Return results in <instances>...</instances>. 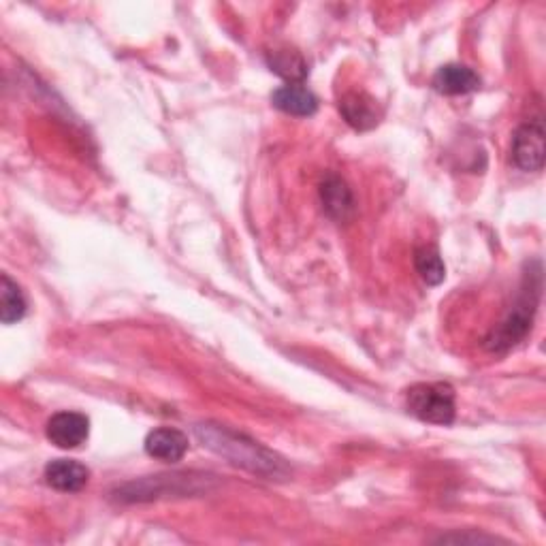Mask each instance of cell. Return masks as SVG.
Returning a JSON list of instances; mask_svg holds the SVG:
<instances>
[{
  "mask_svg": "<svg viewBox=\"0 0 546 546\" xmlns=\"http://www.w3.org/2000/svg\"><path fill=\"white\" fill-rule=\"evenodd\" d=\"M269 69L286 79L288 84H301L305 77H308L310 69L305 58L291 47H280V50H273L267 54Z\"/></svg>",
  "mask_w": 546,
  "mask_h": 546,
  "instance_id": "4fadbf2b",
  "label": "cell"
},
{
  "mask_svg": "<svg viewBox=\"0 0 546 546\" xmlns=\"http://www.w3.org/2000/svg\"><path fill=\"white\" fill-rule=\"evenodd\" d=\"M414 267L429 286H438L446 278V265H444L440 250L436 246L427 244V246L416 248L414 250Z\"/></svg>",
  "mask_w": 546,
  "mask_h": 546,
  "instance_id": "9a60e30c",
  "label": "cell"
},
{
  "mask_svg": "<svg viewBox=\"0 0 546 546\" xmlns=\"http://www.w3.org/2000/svg\"><path fill=\"white\" fill-rule=\"evenodd\" d=\"M45 480L56 491L77 493L88 485L90 470L75 459H54L45 465Z\"/></svg>",
  "mask_w": 546,
  "mask_h": 546,
  "instance_id": "9c48e42d",
  "label": "cell"
},
{
  "mask_svg": "<svg viewBox=\"0 0 546 546\" xmlns=\"http://www.w3.org/2000/svg\"><path fill=\"white\" fill-rule=\"evenodd\" d=\"M320 203L329 218L335 222H346L355 214V197L348 184L340 178V175L329 173L320 184Z\"/></svg>",
  "mask_w": 546,
  "mask_h": 546,
  "instance_id": "52a82bcc",
  "label": "cell"
},
{
  "mask_svg": "<svg viewBox=\"0 0 546 546\" xmlns=\"http://www.w3.org/2000/svg\"><path fill=\"white\" fill-rule=\"evenodd\" d=\"M480 77L476 71H472L465 64H444L433 75V88L440 94L446 96H459V94H470L480 88Z\"/></svg>",
  "mask_w": 546,
  "mask_h": 546,
  "instance_id": "8fae6325",
  "label": "cell"
},
{
  "mask_svg": "<svg viewBox=\"0 0 546 546\" xmlns=\"http://www.w3.org/2000/svg\"><path fill=\"white\" fill-rule=\"evenodd\" d=\"M544 124L540 118L529 120L517 128L512 137V163L521 171H542L544 167Z\"/></svg>",
  "mask_w": 546,
  "mask_h": 546,
  "instance_id": "5b68a950",
  "label": "cell"
},
{
  "mask_svg": "<svg viewBox=\"0 0 546 546\" xmlns=\"http://www.w3.org/2000/svg\"><path fill=\"white\" fill-rule=\"evenodd\" d=\"M197 438L203 442V446L210 448L216 455L229 459L231 463L246 468L254 474L265 478H282L288 474V468L284 459H280L276 453L267 451L259 442L250 440L244 433H237L229 427L214 425V423H201L195 427Z\"/></svg>",
  "mask_w": 546,
  "mask_h": 546,
  "instance_id": "6da1fadb",
  "label": "cell"
},
{
  "mask_svg": "<svg viewBox=\"0 0 546 546\" xmlns=\"http://www.w3.org/2000/svg\"><path fill=\"white\" fill-rule=\"evenodd\" d=\"M340 111L346 122L357 131H369L380 122V107L374 96L363 90H352L340 101Z\"/></svg>",
  "mask_w": 546,
  "mask_h": 546,
  "instance_id": "30bf717a",
  "label": "cell"
},
{
  "mask_svg": "<svg viewBox=\"0 0 546 546\" xmlns=\"http://www.w3.org/2000/svg\"><path fill=\"white\" fill-rule=\"evenodd\" d=\"M271 103L288 116L310 118L316 114L318 99L301 84H286L271 94Z\"/></svg>",
  "mask_w": 546,
  "mask_h": 546,
  "instance_id": "7c38bea8",
  "label": "cell"
},
{
  "mask_svg": "<svg viewBox=\"0 0 546 546\" xmlns=\"http://www.w3.org/2000/svg\"><path fill=\"white\" fill-rule=\"evenodd\" d=\"M410 414L431 425H451L455 421V389L446 382H421L406 393Z\"/></svg>",
  "mask_w": 546,
  "mask_h": 546,
  "instance_id": "3957f363",
  "label": "cell"
},
{
  "mask_svg": "<svg viewBox=\"0 0 546 546\" xmlns=\"http://www.w3.org/2000/svg\"><path fill=\"white\" fill-rule=\"evenodd\" d=\"M201 478H195V474H173V476H150L143 478L139 483H128L118 491V497L122 502H148L156 500L160 495H186V493H199Z\"/></svg>",
  "mask_w": 546,
  "mask_h": 546,
  "instance_id": "277c9868",
  "label": "cell"
},
{
  "mask_svg": "<svg viewBox=\"0 0 546 546\" xmlns=\"http://www.w3.org/2000/svg\"><path fill=\"white\" fill-rule=\"evenodd\" d=\"M146 453L152 459L165 463H178L188 453V436L175 427H158L148 433Z\"/></svg>",
  "mask_w": 546,
  "mask_h": 546,
  "instance_id": "ba28073f",
  "label": "cell"
},
{
  "mask_svg": "<svg viewBox=\"0 0 546 546\" xmlns=\"http://www.w3.org/2000/svg\"><path fill=\"white\" fill-rule=\"evenodd\" d=\"M47 440L62 451H73L82 446L90 436V419L82 412H58L45 427Z\"/></svg>",
  "mask_w": 546,
  "mask_h": 546,
  "instance_id": "8992f818",
  "label": "cell"
},
{
  "mask_svg": "<svg viewBox=\"0 0 546 546\" xmlns=\"http://www.w3.org/2000/svg\"><path fill=\"white\" fill-rule=\"evenodd\" d=\"M540 291H542V269L538 263L536 271L525 273L523 288H521V295L515 303V308H512L502 323L487 335V340H485L487 350L506 352L525 340L529 329H532V323H534V314H536L538 301H540Z\"/></svg>",
  "mask_w": 546,
  "mask_h": 546,
  "instance_id": "7a4b0ae2",
  "label": "cell"
},
{
  "mask_svg": "<svg viewBox=\"0 0 546 546\" xmlns=\"http://www.w3.org/2000/svg\"><path fill=\"white\" fill-rule=\"evenodd\" d=\"M26 308L28 303L22 288L5 273V276L0 278V320H3L5 325L18 323V320L24 318Z\"/></svg>",
  "mask_w": 546,
  "mask_h": 546,
  "instance_id": "5bb4252c",
  "label": "cell"
},
{
  "mask_svg": "<svg viewBox=\"0 0 546 546\" xmlns=\"http://www.w3.org/2000/svg\"><path fill=\"white\" fill-rule=\"evenodd\" d=\"M440 540L442 542H497V538H491V536H463V534L442 536Z\"/></svg>",
  "mask_w": 546,
  "mask_h": 546,
  "instance_id": "2e32d148",
  "label": "cell"
}]
</instances>
